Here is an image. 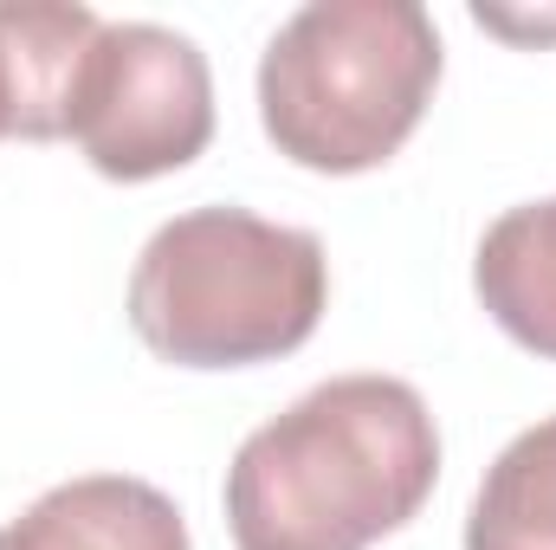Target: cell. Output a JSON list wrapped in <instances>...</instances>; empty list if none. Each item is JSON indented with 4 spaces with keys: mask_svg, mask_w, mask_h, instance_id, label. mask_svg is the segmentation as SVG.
<instances>
[{
    "mask_svg": "<svg viewBox=\"0 0 556 550\" xmlns=\"http://www.w3.org/2000/svg\"><path fill=\"white\" fill-rule=\"evenodd\" d=\"M440 479V427L402 376H330L253 427L227 466L240 550H369Z\"/></svg>",
    "mask_w": 556,
    "mask_h": 550,
    "instance_id": "1",
    "label": "cell"
},
{
    "mask_svg": "<svg viewBox=\"0 0 556 550\" xmlns=\"http://www.w3.org/2000/svg\"><path fill=\"white\" fill-rule=\"evenodd\" d=\"M330 304L324 240L247 208L162 221L130 273V330L175 370H253L311 343Z\"/></svg>",
    "mask_w": 556,
    "mask_h": 550,
    "instance_id": "2",
    "label": "cell"
},
{
    "mask_svg": "<svg viewBox=\"0 0 556 550\" xmlns=\"http://www.w3.org/2000/svg\"><path fill=\"white\" fill-rule=\"evenodd\" d=\"M440 65L420 0H311L260 59V124L311 175H369L420 130Z\"/></svg>",
    "mask_w": 556,
    "mask_h": 550,
    "instance_id": "3",
    "label": "cell"
},
{
    "mask_svg": "<svg viewBox=\"0 0 556 550\" xmlns=\"http://www.w3.org/2000/svg\"><path fill=\"white\" fill-rule=\"evenodd\" d=\"M72 142L111 182H155L188 168L214 142L207 52L155 20L104 26L78 85Z\"/></svg>",
    "mask_w": 556,
    "mask_h": 550,
    "instance_id": "4",
    "label": "cell"
},
{
    "mask_svg": "<svg viewBox=\"0 0 556 550\" xmlns=\"http://www.w3.org/2000/svg\"><path fill=\"white\" fill-rule=\"evenodd\" d=\"M98 33H104V20L78 0H0L7 137H72V111H78V85H85Z\"/></svg>",
    "mask_w": 556,
    "mask_h": 550,
    "instance_id": "5",
    "label": "cell"
},
{
    "mask_svg": "<svg viewBox=\"0 0 556 550\" xmlns=\"http://www.w3.org/2000/svg\"><path fill=\"white\" fill-rule=\"evenodd\" d=\"M0 550H188V518L149 479L85 473L0 525Z\"/></svg>",
    "mask_w": 556,
    "mask_h": 550,
    "instance_id": "6",
    "label": "cell"
},
{
    "mask_svg": "<svg viewBox=\"0 0 556 550\" xmlns=\"http://www.w3.org/2000/svg\"><path fill=\"white\" fill-rule=\"evenodd\" d=\"M472 291L511 343L556 363V195L518 201L485 227L472 253Z\"/></svg>",
    "mask_w": 556,
    "mask_h": 550,
    "instance_id": "7",
    "label": "cell"
},
{
    "mask_svg": "<svg viewBox=\"0 0 556 550\" xmlns=\"http://www.w3.org/2000/svg\"><path fill=\"white\" fill-rule=\"evenodd\" d=\"M466 550H556V414L485 466L466 512Z\"/></svg>",
    "mask_w": 556,
    "mask_h": 550,
    "instance_id": "8",
    "label": "cell"
},
{
    "mask_svg": "<svg viewBox=\"0 0 556 550\" xmlns=\"http://www.w3.org/2000/svg\"><path fill=\"white\" fill-rule=\"evenodd\" d=\"M472 20L485 33H505V39H556V20H525V13H505V7H472Z\"/></svg>",
    "mask_w": 556,
    "mask_h": 550,
    "instance_id": "9",
    "label": "cell"
},
{
    "mask_svg": "<svg viewBox=\"0 0 556 550\" xmlns=\"http://www.w3.org/2000/svg\"><path fill=\"white\" fill-rule=\"evenodd\" d=\"M0 137H7V85H0Z\"/></svg>",
    "mask_w": 556,
    "mask_h": 550,
    "instance_id": "10",
    "label": "cell"
}]
</instances>
